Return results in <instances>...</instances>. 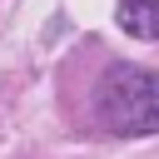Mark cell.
I'll return each mask as SVG.
<instances>
[{
    "instance_id": "1",
    "label": "cell",
    "mask_w": 159,
    "mask_h": 159,
    "mask_svg": "<svg viewBox=\"0 0 159 159\" xmlns=\"http://www.w3.org/2000/svg\"><path fill=\"white\" fill-rule=\"evenodd\" d=\"M99 119L109 134H159V75L139 65H109L99 80Z\"/></svg>"
},
{
    "instance_id": "2",
    "label": "cell",
    "mask_w": 159,
    "mask_h": 159,
    "mask_svg": "<svg viewBox=\"0 0 159 159\" xmlns=\"http://www.w3.org/2000/svg\"><path fill=\"white\" fill-rule=\"evenodd\" d=\"M114 20H119V30H124V35L159 40V0H119Z\"/></svg>"
}]
</instances>
